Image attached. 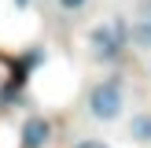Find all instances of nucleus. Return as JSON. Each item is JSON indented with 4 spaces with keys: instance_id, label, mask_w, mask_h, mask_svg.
I'll use <instances>...</instances> for the list:
<instances>
[{
    "instance_id": "nucleus-1",
    "label": "nucleus",
    "mask_w": 151,
    "mask_h": 148,
    "mask_svg": "<svg viewBox=\"0 0 151 148\" xmlns=\"http://www.w3.org/2000/svg\"><path fill=\"white\" fill-rule=\"evenodd\" d=\"M88 111H92L96 118H114L118 111H122V89H118V81L96 85L92 93H88Z\"/></svg>"
},
{
    "instance_id": "nucleus-2",
    "label": "nucleus",
    "mask_w": 151,
    "mask_h": 148,
    "mask_svg": "<svg viewBox=\"0 0 151 148\" xmlns=\"http://www.w3.org/2000/svg\"><path fill=\"white\" fill-rule=\"evenodd\" d=\"M125 37H129L125 22L122 19H111L107 26H96L92 30V48H96V56H118V48L125 44Z\"/></svg>"
},
{
    "instance_id": "nucleus-3",
    "label": "nucleus",
    "mask_w": 151,
    "mask_h": 148,
    "mask_svg": "<svg viewBox=\"0 0 151 148\" xmlns=\"http://www.w3.org/2000/svg\"><path fill=\"white\" fill-rule=\"evenodd\" d=\"M129 37H133V44H144V48H151V0H140V19L133 22Z\"/></svg>"
},
{
    "instance_id": "nucleus-4",
    "label": "nucleus",
    "mask_w": 151,
    "mask_h": 148,
    "mask_svg": "<svg viewBox=\"0 0 151 148\" xmlns=\"http://www.w3.org/2000/svg\"><path fill=\"white\" fill-rule=\"evenodd\" d=\"M48 133H52V126L44 122V118H29V122L22 126V144L26 148H41L44 141H48Z\"/></svg>"
},
{
    "instance_id": "nucleus-5",
    "label": "nucleus",
    "mask_w": 151,
    "mask_h": 148,
    "mask_svg": "<svg viewBox=\"0 0 151 148\" xmlns=\"http://www.w3.org/2000/svg\"><path fill=\"white\" fill-rule=\"evenodd\" d=\"M129 137L133 141H151V115H137L129 122Z\"/></svg>"
},
{
    "instance_id": "nucleus-6",
    "label": "nucleus",
    "mask_w": 151,
    "mask_h": 148,
    "mask_svg": "<svg viewBox=\"0 0 151 148\" xmlns=\"http://www.w3.org/2000/svg\"><path fill=\"white\" fill-rule=\"evenodd\" d=\"M59 4H63L66 11H74V7H81V4H85V0H59Z\"/></svg>"
},
{
    "instance_id": "nucleus-7",
    "label": "nucleus",
    "mask_w": 151,
    "mask_h": 148,
    "mask_svg": "<svg viewBox=\"0 0 151 148\" xmlns=\"http://www.w3.org/2000/svg\"><path fill=\"white\" fill-rule=\"evenodd\" d=\"M74 148H107V144H100V141H81V144H74Z\"/></svg>"
},
{
    "instance_id": "nucleus-8",
    "label": "nucleus",
    "mask_w": 151,
    "mask_h": 148,
    "mask_svg": "<svg viewBox=\"0 0 151 148\" xmlns=\"http://www.w3.org/2000/svg\"><path fill=\"white\" fill-rule=\"evenodd\" d=\"M15 4H19V7H22V4H26V0H15Z\"/></svg>"
}]
</instances>
